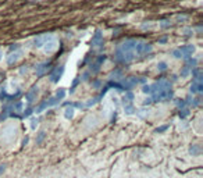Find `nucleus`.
<instances>
[{"instance_id":"15","label":"nucleus","mask_w":203,"mask_h":178,"mask_svg":"<svg viewBox=\"0 0 203 178\" xmlns=\"http://www.w3.org/2000/svg\"><path fill=\"white\" fill-rule=\"evenodd\" d=\"M64 117L67 120H71L73 117H74V107H71V106H67L64 110Z\"/></svg>"},{"instance_id":"4","label":"nucleus","mask_w":203,"mask_h":178,"mask_svg":"<svg viewBox=\"0 0 203 178\" xmlns=\"http://www.w3.org/2000/svg\"><path fill=\"white\" fill-rule=\"evenodd\" d=\"M172 89H164V91H160V92H157V93H153L152 95V102H167V100H170L172 99Z\"/></svg>"},{"instance_id":"8","label":"nucleus","mask_w":203,"mask_h":178,"mask_svg":"<svg viewBox=\"0 0 203 178\" xmlns=\"http://www.w3.org/2000/svg\"><path fill=\"white\" fill-rule=\"evenodd\" d=\"M63 73H64V65H57V67H54L53 70H52V73H50V75H49L50 81H52V82H59L60 78L63 77Z\"/></svg>"},{"instance_id":"6","label":"nucleus","mask_w":203,"mask_h":178,"mask_svg":"<svg viewBox=\"0 0 203 178\" xmlns=\"http://www.w3.org/2000/svg\"><path fill=\"white\" fill-rule=\"evenodd\" d=\"M64 96H65V89H59L53 97H50L49 100H46V106H47V107H52V106L59 105V103L64 99Z\"/></svg>"},{"instance_id":"25","label":"nucleus","mask_w":203,"mask_h":178,"mask_svg":"<svg viewBox=\"0 0 203 178\" xmlns=\"http://www.w3.org/2000/svg\"><path fill=\"white\" fill-rule=\"evenodd\" d=\"M78 82H79V78H78V79H75V81H74V85H73V88H71V89H70V93H73V92H74L75 86H77V85H78Z\"/></svg>"},{"instance_id":"10","label":"nucleus","mask_w":203,"mask_h":178,"mask_svg":"<svg viewBox=\"0 0 203 178\" xmlns=\"http://www.w3.org/2000/svg\"><path fill=\"white\" fill-rule=\"evenodd\" d=\"M91 45H92L93 47H100V46H103V33L100 31H96V33L92 36Z\"/></svg>"},{"instance_id":"2","label":"nucleus","mask_w":203,"mask_h":178,"mask_svg":"<svg viewBox=\"0 0 203 178\" xmlns=\"http://www.w3.org/2000/svg\"><path fill=\"white\" fill-rule=\"evenodd\" d=\"M171 88V82L170 81H167V79H160V81H157V82H154V84L152 85H145L143 86V92L145 93H157V92H160V91H164V89H170Z\"/></svg>"},{"instance_id":"27","label":"nucleus","mask_w":203,"mask_h":178,"mask_svg":"<svg viewBox=\"0 0 203 178\" xmlns=\"http://www.w3.org/2000/svg\"><path fill=\"white\" fill-rule=\"evenodd\" d=\"M4 170H6V166H0V173H1V171H4Z\"/></svg>"},{"instance_id":"22","label":"nucleus","mask_w":203,"mask_h":178,"mask_svg":"<svg viewBox=\"0 0 203 178\" xmlns=\"http://www.w3.org/2000/svg\"><path fill=\"white\" fill-rule=\"evenodd\" d=\"M170 25H171V22L168 21V20H164V21H163V22L160 24V27H161V28H168Z\"/></svg>"},{"instance_id":"26","label":"nucleus","mask_w":203,"mask_h":178,"mask_svg":"<svg viewBox=\"0 0 203 178\" xmlns=\"http://www.w3.org/2000/svg\"><path fill=\"white\" fill-rule=\"evenodd\" d=\"M31 123H32V124H31V127H32V128H35V127H36V123H38V121H36V120H32Z\"/></svg>"},{"instance_id":"28","label":"nucleus","mask_w":203,"mask_h":178,"mask_svg":"<svg viewBox=\"0 0 203 178\" xmlns=\"http://www.w3.org/2000/svg\"><path fill=\"white\" fill-rule=\"evenodd\" d=\"M0 54H1V52H0Z\"/></svg>"},{"instance_id":"14","label":"nucleus","mask_w":203,"mask_h":178,"mask_svg":"<svg viewBox=\"0 0 203 178\" xmlns=\"http://www.w3.org/2000/svg\"><path fill=\"white\" fill-rule=\"evenodd\" d=\"M56 46H57V42L54 41V38H53V39H52L50 42L46 43V47H45V50H46L47 53H52V52L54 50V49H56Z\"/></svg>"},{"instance_id":"13","label":"nucleus","mask_w":203,"mask_h":178,"mask_svg":"<svg viewBox=\"0 0 203 178\" xmlns=\"http://www.w3.org/2000/svg\"><path fill=\"white\" fill-rule=\"evenodd\" d=\"M200 152H202V147H200V145H198V143H195V145H191V146H189V153H191L192 156H198V155H200Z\"/></svg>"},{"instance_id":"7","label":"nucleus","mask_w":203,"mask_h":178,"mask_svg":"<svg viewBox=\"0 0 203 178\" xmlns=\"http://www.w3.org/2000/svg\"><path fill=\"white\" fill-rule=\"evenodd\" d=\"M53 38L54 36L52 35V33H43V35H39L38 38H35L33 43H35L36 47H42V46H45L47 42H50Z\"/></svg>"},{"instance_id":"23","label":"nucleus","mask_w":203,"mask_h":178,"mask_svg":"<svg viewBox=\"0 0 203 178\" xmlns=\"http://www.w3.org/2000/svg\"><path fill=\"white\" fill-rule=\"evenodd\" d=\"M32 114V109L31 107H28L25 111H24V114H22V117H29V115Z\"/></svg>"},{"instance_id":"3","label":"nucleus","mask_w":203,"mask_h":178,"mask_svg":"<svg viewBox=\"0 0 203 178\" xmlns=\"http://www.w3.org/2000/svg\"><path fill=\"white\" fill-rule=\"evenodd\" d=\"M193 52H195V47L192 45H186V46H181V47L175 49L172 52V56L175 59H189L193 54Z\"/></svg>"},{"instance_id":"29","label":"nucleus","mask_w":203,"mask_h":178,"mask_svg":"<svg viewBox=\"0 0 203 178\" xmlns=\"http://www.w3.org/2000/svg\"><path fill=\"white\" fill-rule=\"evenodd\" d=\"M0 77H1V75H0Z\"/></svg>"},{"instance_id":"19","label":"nucleus","mask_w":203,"mask_h":178,"mask_svg":"<svg viewBox=\"0 0 203 178\" xmlns=\"http://www.w3.org/2000/svg\"><path fill=\"white\" fill-rule=\"evenodd\" d=\"M157 70H159L160 73H164V71L167 70V64L163 63V61H161V63H159V64H157Z\"/></svg>"},{"instance_id":"9","label":"nucleus","mask_w":203,"mask_h":178,"mask_svg":"<svg viewBox=\"0 0 203 178\" xmlns=\"http://www.w3.org/2000/svg\"><path fill=\"white\" fill-rule=\"evenodd\" d=\"M50 67H52V64L49 63V61L41 63V64H38V65L35 67V73H36L38 77H42V75H45V74L50 70Z\"/></svg>"},{"instance_id":"1","label":"nucleus","mask_w":203,"mask_h":178,"mask_svg":"<svg viewBox=\"0 0 203 178\" xmlns=\"http://www.w3.org/2000/svg\"><path fill=\"white\" fill-rule=\"evenodd\" d=\"M153 50L152 43L142 41V39H127L121 42L116 49L114 53V60L117 63L127 64L132 60L143 59L149 56Z\"/></svg>"},{"instance_id":"11","label":"nucleus","mask_w":203,"mask_h":178,"mask_svg":"<svg viewBox=\"0 0 203 178\" xmlns=\"http://www.w3.org/2000/svg\"><path fill=\"white\" fill-rule=\"evenodd\" d=\"M21 54H22L21 50H17V52H14V53H10V56L7 57V64H9V65L14 64L20 57H21Z\"/></svg>"},{"instance_id":"16","label":"nucleus","mask_w":203,"mask_h":178,"mask_svg":"<svg viewBox=\"0 0 203 178\" xmlns=\"http://www.w3.org/2000/svg\"><path fill=\"white\" fill-rule=\"evenodd\" d=\"M132 100H134V93H132V92H127V93H125V96H124L122 103H124V106L132 105Z\"/></svg>"},{"instance_id":"12","label":"nucleus","mask_w":203,"mask_h":178,"mask_svg":"<svg viewBox=\"0 0 203 178\" xmlns=\"http://www.w3.org/2000/svg\"><path fill=\"white\" fill-rule=\"evenodd\" d=\"M36 95H38V86H32V88H31V91L25 95L27 102H28V103H32L33 100H35V97H36Z\"/></svg>"},{"instance_id":"17","label":"nucleus","mask_w":203,"mask_h":178,"mask_svg":"<svg viewBox=\"0 0 203 178\" xmlns=\"http://www.w3.org/2000/svg\"><path fill=\"white\" fill-rule=\"evenodd\" d=\"M124 109H125V113H127V114H132V113L135 111V107H134V105L124 106Z\"/></svg>"},{"instance_id":"18","label":"nucleus","mask_w":203,"mask_h":178,"mask_svg":"<svg viewBox=\"0 0 203 178\" xmlns=\"http://www.w3.org/2000/svg\"><path fill=\"white\" fill-rule=\"evenodd\" d=\"M191 71H192V70H191L188 65H184V68H182V71H181V77H186Z\"/></svg>"},{"instance_id":"20","label":"nucleus","mask_w":203,"mask_h":178,"mask_svg":"<svg viewBox=\"0 0 203 178\" xmlns=\"http://www.w3.org/2000/svg\"><path fill=\"white\" fill-rule=\"evenodd\" d=\"M188 114H189V110H188V109H181V110H180V118H185Z\"/></svg>"},{"instance_id":"21","label":"nucleus","mask_w":203,"mask_h":178,"mask_svg":"<svg viewBox=\"0 0 203 178\" xmlns=\"http://www.w3.org/2000/svg\"><path fill=\"white\" fill-rule=\"evenodd\" d=\"M45 136H46V134H45V132H39V135H38V138H36V143H41V142H42L43 141V138H45Z\"/></svg>"},{"instance_id":"5","label":"nucleus","mask_w":203,"mask_h":178,"mask_svg":"<svg viewBox=\"0 0 203 178\" xmlns=\"http://www.w3.org/2000/svg\"><path fill=\"white\" fill-rule=\"evenodd\" d=\"M140 82H145V79H139L136 77H129V78H124L121 81V86L124 88V91H128L129 92V89H132L134 86H136Z\"/></svg>"},{"instance_id":"24","label":"nucleus","mask_w":203,"mask_h":178,"mask_svg":"<svg viewBox=\"0 0 203 178\" xmlns=\"http://www.w3.org/2000/svg\"><path fill=\"white\" fill-rule=\"evenodd\" d=\"M168 128V125H163V127H159V128H156V132H163V131H166Z\"/></svg>"}]
</instances>
